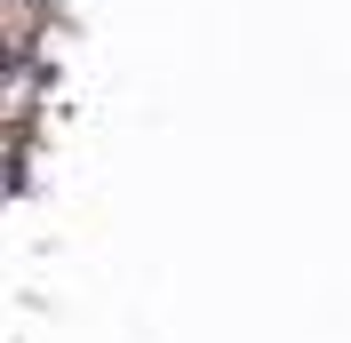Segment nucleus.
Masks as SVG:
<instances>
[{
	"mask_svg": "<svg viewBox=\"0 0 351 343\" xmlns=\"http://www.w3.org/2000/svg\"><path fill=\"white\" fill-rule=\"evenodd\" d=\"M0 168H8V136H0Z\"/></svg>",
	"mask_w": 351,
	"mask_h": 343,
	"instance_id": "obj_1",
	"label": "nucleus"
}]
</instances>
